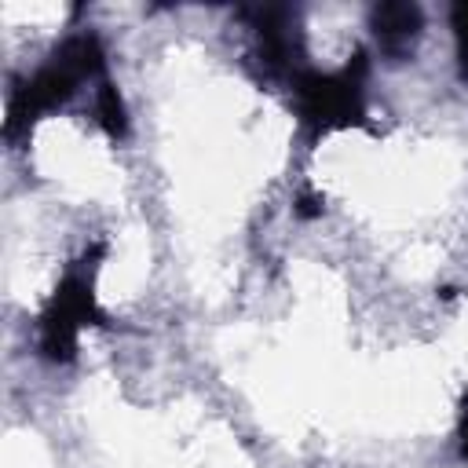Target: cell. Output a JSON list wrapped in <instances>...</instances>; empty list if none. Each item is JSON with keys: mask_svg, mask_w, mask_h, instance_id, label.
<instances>
[{"mask_svg": "<svg viewBox=\"0 0 468 468\" xmlns=\"http://www.w3.org/2000/svg\"><path fill=\"white\" fill-rule=\"evenodd\" d=\"M106 73V48L99 40V33L80 29L73 37H66L44 66H37L26 80H18V88L7 99V117H4V139H22L44 113L66 106L80 84L88 80H102Z\"/></svg>", "mask_w": 468, "mask_h": 468, "instance_id": "obj_1", "label": "cell"}, {"mask_svg": "<svg viewBox=\"0 0 468 468\" xmlns=\"http://www.w3.org/2000/svg\"><path fill=\"white\" fill-rule=\"evenodd\" d=\"M106 256L102 241H91L62 274V282L55 285L51 300L40 311V325H37V347L44 362L66 366L77 358V344L80 333L88 325H110L106 311L99 307L95 296V278H99V263Z\"/></svg>", "mask_w": 468, "mask_h": 468, "instance_id": "obj_2", "label": "cell"}, {"mask_svg": "<svg viewBox=\"0 0 468 468\" xmlns=\"http://www.w3.org/2000/svg\"><path fill=\"white\" fill-rule=\"evenodd\" d=\"M366 73L369 58L358 48L340 69L322 73V69H303L289 88L296 99L300 124L311 135H329L340 128H358L366 124Z\"/></svg>", "mask_w": 468, "mask_h": 468, "instance_id": "obj_3", "label": "cell"}, {"mask_svg": "<svg viewBox=\"0 0 468 468\" xmlns=\"http://www.w3.org/2000/svg\"><path fill=\"white\" fill-rule=\"evenodd\" d=\"M241 18L256 37V58L263 73L292 84L307 69L300 11L285 4H260V7H241Z\"/></svg>", "mask_w": 468, "mask_h": 468, "instance_id": "obj_4", "label": "cell"}, {"mask_svg": "<svg viewBox=\"0 0 468 468\" xmlns=\"http://www.w3.org/2000/svg\"><path fill=\"white\" fill-rule=\"evenodd\" d=\"M369 29L377 40V51L388 62H406L420 40L424 29V11L417 4L406 0H391V4H377L369 11Z\"/></svg>", "mask_w": 468, "mask_h": 468, "instance_id": "obj_5", "label": "cell"}, {"mask_svg": "<svg viewBox=\"0 0 468 468\" xmlns=\"http://www.w3.org/2000/svg\"><path fill=\"white\" fill-rule=\"evenodd\" d=\"M95 113H99L102 132H106L113 143L128 135V110H124V99H121L117 84H113L110 77H102L99 88H95Z\"/></svg>", "mask_w": 468, "mask_h": 468, "instance_id": "obj_6", "label": "cell"}, {"mask_svg": "<svg viewBox=\"0 0 468 468\" xmlns=\"http://www.w3.org/2000/svg\"><path fill=\"white\" fill-rule=\"evenodd\" d=\"M450 26H453V40H457V66H461V77H468V0H464V4H453Z\"/></svg>", "mask_w": 468, "mask_h": 468, "instance_id": "obj_7", "label": "cell"}, {"mask_svg": "<svg viewBox=\"0 0 468 468\" xmlns=\"http://www.w3.org/2000/svg\"><path fill=\"white\" fill-rule=\"evenodd\" d=\"M457 446L461 457L468 461V399H461V413H457Z\"/></svg>", "mask_w": 468, "mask_h": 468, "instance_id": "obj_8", "label": "cell"}, {"mask_svg": "<svg viewBox=\"0 0 468 468\" xmlns=\"http://www.w3.org/2000/svg\"><path fill=\"white\" fill-rule=\"evenodd\" d=\"M296 216H300V219H314V216H322V197L303 194V197L296 201Z\"/></svg>", "mask_w": 468, "mask_h": 468, "instance_id": "obj_9", "label": "cell"}]
</instances>
